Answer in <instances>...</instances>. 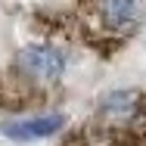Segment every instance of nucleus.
Masks as SVG:
<instances>
[{
  "mask_svg": "<svg viewBox=\"0 0 146 146\" xmlns=\"http://www.w3.org/2000/svg\"><path fill=\"white\" fill-rule=\"evenodd\" d=\"M16 68L37 81H53L65 72V56H62V50L50 47V44H28L25 50H19Z\"/></svg>",
  "mask_w": 146,
  "mask_h": 146,
  "instance_id": "obj_2",
  "label": "nucleus"
},
{
  "mask_svg": "<svg viewBox=\"0 0 146 146\" xmlns=\"http://www.w3.org/2000/svg\"><path fill=\"white\" fill-rule=\"evenodd\" d=\"M65 146H90V143H84L81 137H72V140H68V143H65Z\"/></svg>",
  "mask_w": 146,
  "mask_h": 146,
  "instance_id": "obj_5",
  "label": "nucleus"
},
{
  "mask_svg": "<svg viewBox=\"0 0 146 146\" xmlns=\"http://www.w3.org/2000/svg\"><path fill=\"white\" fill-rule=\"evenodd\" d=\"M65 127V115L47 112V115H31V118H13L0 124V134L9 140H37V137H53Z\"/></svg>",
  "mask_w": 146,
  "mask_h": 146,
  "instance_id": "obj_4",
  "label": "nucleus"
},
{
  "mask_svg": "<svg viewBox=\"0 0 146 146\" xmlns=\"http://www.w3.org/2000/svg\"><path fill=\"white\" fill-rule=\"evenodd\" d=\"M96 124L109 146H146V93L112 90L96 106Z\"/></svg>",
  "mask_w": 146,
  "mask_h": 146,
  "instance_id": "obj_1",
  "label": "nucleus"
},
{
  "mask_svg": "<svg viewBox=\"0 0 146 146\" xmlns=\"http://www.w3.org/2000/svg\"><path fill=\"white\" fill-rule=\"evenodd\" d=\"M93 6H96V19L103 22V28L112 31V34L134 31L140 16H143L140 0H93Z\"/></svg>",
  "mask_w": 146,
  "mask_h": 146,
  "instance_id": "obj_3",
  "label": "nucleus"
}]
</instances>
